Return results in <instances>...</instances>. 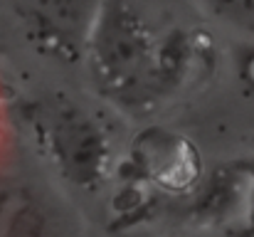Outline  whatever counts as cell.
Instances as JSON below:
<instances>
[{
  "mask_svg": "<svg viewBox=\"0 0 254 237\" xmlns=\"http://www.w3.org/2000/svg\"><path fill=\"white\" fill-rule=\"evenodd\" d=\"M190 5L222 35L254 40V0H190Z\"/></svg>",
  "mask_w": 254,
  "mask_h": 237,
  "instance_id": "cell-5",
  "label": "cell"
},
{
  "mask_svg": "<svg viewBox=\"0 0 254 237\" xmlns=\"http://www.w3.org/2000/svg\"><path fill=\"white\" fill-rule=\"evenodd\" d=\"M17 126L40 160L69 188L94 193L114 170V139L101 116L79 99L47 91L17 99Z\"/></svg>",
  "mask_w": 254,
  "mask_h": 237,
  "instance_id": "cell-2",
  "label": "cell"
},
{
  "mask_svg": "<svg viewBox=\"0 0 254 237\" xmlns=\"http://www.w3.org/2000/svg\"><path fill=\"white\" fill-rule=\"evenodd\" d=\"M62 198L32 178L0 173V237H47L74 233Z\"/></svg>",
  "mask_w": 254,
  "mask_h": 237,
  "instance_id": "cell-4",
  "label": "cell"
},
{
  "mask_svg": "<svg viewBox=\"0 0 254 237\" xmlns=\"http://www.w3.org/2000/svg\"><path fill=\"white\" fill-rule=\"evenodd\" d=\"M153 0H104L82 70L91 91L131 119H143L222 67L212 32Z\"/></svg>",
  "mask_w": 254,
  "mask_h": 237,
  "instance_id": "cell-1",
  "label": "cell"
},
{
  "mask_svg": "<svg viewBox=\"0 0 254 237\" xmlns=\"http://www.w3.org/2000/svg\"><path fill=\"white\" fill-rule=\"evenodd\" d=\"M104 0H5L20 40L55 67H82Z\"/></svg>",
  "mask_w": 254,
  "mask_h": 237,
  "instance_id": "cell-3",
  "label": "cell"
},
{
  "mask_svg": "<svg viewBox=\"0 0 254 237\" xmlns=\"http://www.w3.org/2000/svg\"><path fill=\"white\" fill-rule=\"evenodd\" d=\"M12 126H17V99L12 96V89L7 86V81L0 77V156L10 139Z\"/></svg>",
  "mask_w": 254,
  "mask_h": 237,
  "instance_id": "cell-6",
  "label": "cell"
}]
</instances>
